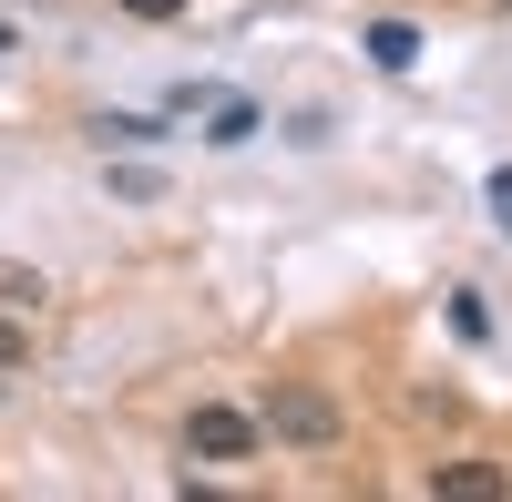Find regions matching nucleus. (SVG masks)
<instances>
[{"mask_svg":"<svg viewBox=\"0 0 512 502\" xmlns=\"http://www.w3.org/2000/svg\"><path fill=\"white\" fill-rule=\"evenodd\" d=\"M21 359H31V339H21L11 318H0V369H21Z\"/></svg>","mask_w":512,"mask_h":502,"instance_id":"9d476101","label":"nucleus"},{"mask_svg":"<svg viewBox=\"0 0 512 502\" xmlns=\"http://www.w3.org/2000/svg\"><path fill=\"white\" fill-rule=\"evenodd\" d=\"M0 52H11V21H0Z\"/></svg>","mask_w":512,"mask_h":502,"instance_id":"9b49d317","label":"nucleus"},{"mask_svg":"<svg viewBox=\"0 0 512 502\" xmlns=\"http://www.w3.org/2000/svg\"><path fill=\"white\" fill-rule=\"evenodd\" d=\"M185 451H195V462H246V451H256V421L226 410V400H205L195 421H185Z\"/></svg>","mask_w":512,"mask_h":502,"instance_id":"f03ea898","label":"nucleus"},{"mask_svg":"<svg viewBox=\"0 0 512 502\" xmlns=\"http://www.w3.org/2000/svg\"><path fill=\"white\" fill-rule=\"evenodd\" d=\"M482 195H492V226H502V236H512V164H502V175H492V185H482Z\"/></svg>","mask_w":512,"mask_h":502,"instance_id":"1a4fd4ad","label":"nucleus"},{"mask_svg":"<svg viewBox=\"0 0 512 502\" xmlns=\"http://www.w3.org/2000/svg\"><path fill=\"white\" fill-rule=\"evenodd\" d=\"M431 492H441V502H502L512 482H502L492 462H441V472H431Z\"/></svg>","mask_w":512,"mask_h":502,"instance_id":"7ed1b4c3","label":"nucleus"},{"mask_svg":"<svg viewBox=\"0 0 512 502\" xmlns=\"http://www.w3.org/2000/svg\"><path fill=\"white\" fill-rule=\"evenodd\" d=\"M123 21H185V0H113Z\"/></svg>","mask_w":512,"mask_h":502,"instance_id":"6e6552de","label":"nucleus"},{"mask_svg":"<svg viewBox=\"0 0 512 502\" xmlns=\"http://www.w3.org/2000/svg\"><path fill=\"white\" fill-rule=\"evenodd\" d=\"M267 431H277V441H297V451H338V400H328V390H308V380H287V390L267 400Z\"/></svg>","mask_w":512,"mask_h":502,"instance_id":"f257e3e1","label":"nucleus"},{"mask_svg":"<svg viewBox=\"0 0 512 502\" xmlns=\"http://www.w3.org/2000/svg\"><path fill=\"white\" fill-rule=\"evenodd\" d=\"M93 134H103V144H164V123H154V113H103Z\"/></svg>","mask_w":512,"mask_h":502,"instance_id":"423d86ee","label":"nucleus"},{"mask_svg":"<svg viewBox=\"0 0 512 502\" xmlns=\"http://www.w3.org/2000/svg\"><path fill=\"white\" fill-rule=\"evenodd\" d=\"M502 11H512V0H502Z\"/></svg>","mask_w":512,"mask_h":502,"instance_id":"f8f14e48","label":"nucleus"},{"mask_svg":"<svg viewBox=\"0 0 512 502\" xmlns=\"http://www.w3.org/2000/svg\"><path fill=\"white\" fill-rule=\"evenodd\" d=\"M359 52H369L379 72H410V62H420V31H410V21H369V31H359Z\"/></svg>","mask_w":512,"mask_h":502,"instance_id":"20e7f679","label":"nucleus"},{"mask_svg":"<svg viewBox=\"0 0 512 502\" xmlns=\"http://www.w3.org/2000/svg\"><path fill=\"white\" fill-rule=\"evenodd\" d=\"M113 195H134V205H154V195H164V175H154V164H123V175H113Z\"/></svg>","mask_w":512,"mask_h":502,"instance_id":"0eeeda50","label":"nucleus"},{"mask_svg":"<svg viewBox=\"0 0 512 502\" xmlns=\"http://www.w3.org/2000/svg\"><path fill=\"white\" fill-rule=\"evenodd\" d=\"M246 134H256V103H236V93H226L216 113H205V144H246Z\"/></svg>","mask_w":512,"mask_h":502,"instance_id":"39448f33","label":"nucleus"}]
</instances>
